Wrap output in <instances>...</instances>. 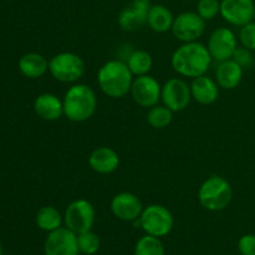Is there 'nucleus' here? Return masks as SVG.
I'll use <instances>...</instances> for the list:
<instances>
[{"instance_id": "f257e3e1", "label": "nucleus", "mask_w": 255, "mask_h": 255, "mask_svg": "<svg viewBox=\"0 0 255 255\" xmlns=\"http://www.w3.org/2000/svg\"><path fill=\"white\" fill-rule=\"evenodd\" d=\"M213 59L208 51L207 45L199 41L182 42L173 51L171 65L174 71L182 77H196L206 75L211 67Z\"/></svg>"}, {"instance_id": "f03ea898", "label": "nucleus", "mask_w": 255, "mask_h": 255, "mask_svg": "<svg viewBox=\"0 0 255 255\" xmlns=\"http://www.w3.org/2000/svg\"><path fill=\"white\" fill-rule=\"evenodd\" d=\"M134 76L126 61L109 60L97 72V84L100 90L111 99H122L131 91Z\"/></svg>"}, {"instance_id": "7ed1b4c3", "label": "nucleus", "mask_w": 255, "mask_h": 255, "mask_svg": "<svg viewBox=\"0 0 255 255\" xmlns=\"http://www.w3.org/2000/svg\"><path fill=\"white\" fill-rule=\"evenodd\" d=\"M64 116L71 122L89 121L97 109V96L86 84H72L62 99Z\"/></svg>"}, {"instance_id": "20e7f679", "label": "nucleus", "mask_w": 255, "mask_h": 255, "mask_svg": "<svg viewBox=\"0 0 255 255\" xmlns=\"http://www.w3.org/2000/svg\"><path fill=\"white\" fill-rule=\"evenodd\" d=\"M233 199V189L228 179L219 174H212L204 179L198 188V202L209 212L226 209Z\"/></svg>"}, {"instance_id": "39448f33", "label": "nucleus", "mask_w": 255, "mask_h": 255, "mask_svg": "<svg viewBox=\"0 0 255 255\" xmlns=\"http://www.w3.org/2000/svg\"><path fill=\"white\" fill-rule=\"evenodd\" d=\"M85 69L82 57L71 51L59 52L49 61V72L62 84H76L84 76Z\"/></svg>"}, {"instance_id": "423d86ee", "label": "nucleus", "mask_w": 255, "mask_h": 255, "mask_svg": "<svg viewBox=\"0 0 255 255\" xmlns=\"http://www.w3.org/2000/svg\"><path fill=\"white\" fill-rule=\"evenodd\" d=\"M139 222L144 233L157 238L168 236L174 226L173 214L162 204H149L143 208Z\"/></svg>"}, {"instance_id": "0eeeda50", "label": "nucleus", "mask_w": 255, "mask_h": 255, "mask_svg": "<svg viewBox=\"0 0 255 255\" xmlns=\"http://www.w3.org/2000/svg\"><path fill=\"white\" fill-rule=\"evenodd\" d=\"M96 212L91 202L80 198L72 201L64 212V224L76 234L91 231L95 224Z\"/></svg>"}, {"instance_id": "6e6552de", "label": "nucleus", "mask_w": 255, "mask_h": 255, "mask_svg": "<svg viewBox=\"0 0 255 255\" xmlns=\"http://www.w3.org/2000/svg\"><path fill=\"white\" fill-rule=\"evenodd\" d=\"M206 20L197 11H183L174 16L172 34L178 41H198L206 31Z\"/></svg>"}, {"instance_id": "1a4fd4ad", "label": "nucleus", "mask_w": 255, "mask_h": 255, "mask_svg": "<svg viewBox=\"0 0 255 255\" xmlns=\"http://www.w3.org/2000/svg\"><path fill=\"white\" fill-rule=\"evenodd\" d=\"M192 100L191 86L181 77H172L162 85L161 101L171 111H183Z\"/></svg>"}, {"instance_id": "9d476101", "label": "nucleus", "mask_w": 255, "mask_h": 255, "mask_svg": "<svg viewBox=\"0 0 255 255\" xmlns=\"http://www.w3.org/2000/svg\"><path fill=\"white\" fill-rule=\"evenodd\" d=\"M161 91L162 85L158 80L147 74L134 77L129 94L139 107L151 109L161 101Z\"/></svg>"}, {"instance_id": "9b49d317", "label": "nucleus", "mask_w": 255, "mask_h": 255, "mask_svg": "<svg viewBox=\"0 0 255 255\" xmlns=\"http://www.w3.org/2000/svg\"><path fill=\"white\" fill-rule=\"evenodd\" d=\"M207 47L213 61L231 60L238 49V37L229 27H218L209 36Z\"/></svg>"}, {"instance_id": "f8f14e48", "label": "nucleus", "mask_w": 255, "mask_h": 255, "mask_svg": "<svg viewBox=\"0 0 255 255\" xmlns=\"http://www.w3.org/2000/svg\"><path fill=\"white\" fill-rule=\"evenodd\" d=\"M45 255H79L77 234L66 227H60L47 234L44 243Z\"/></svg>"}, {"instance_id": "ddd939ff", "label": "nucleus", "mask_w": 255, "mask_h": 255, "mask_svg": "<svg viewBox=\"0 0 255 255\" xmlns=\"http://www.w3.org/2000/svg\"><path fill=\"white\" fill-rule=\"evenodd\" d=\"M254 0H221V16L232 26L242 27L254 20Z\"/></svg>"}, {"instance_id": "4468645a", "label": "nucleus", "mask_w": 255, "mask_h": 255, "mask_svg": "<svg viewBox=\"0 0 255 255\" xmlns=\"http://www.w3.org/2000/svg\"><path fill=\"white\" fill-rule=\"evenodd\" d=\"M151 0H132L131 5L121 10L117 17L120 27L125 31H136L147 25V16L151 9Z\"/></svg>"}, {"instance_id": "2eb2a0df", "label": "nucleus", "mask_w": 255, "mask_h": 255, "mask_svg": "<svg viewBox=\"0 0 255 255\" xmlns=\"http://www.w3.org/2000/svg\"><path fill=\"white\" fill-rule=\"evenodd\" d=\"M142 211L143 204L141 199L131 192H120L111 199V212L120 221H136L141 217Z\"/></svg>"}, {"instance_id": "dca6fc26", "label": "nucleus", "mask_w": 255, "mask_h": 255, "mask_svg": "<svg viewBox=\"0 0 255 255\" xmlns=\"http://www.w3.org/2000/svg\"><path fill=\"white\" fill-rule=\"evenodd\" d=\"M89 166L99 174H111L120 167V156L111 147H97L90 153Z\"/></svg>"}, {"instance_id": "f3484780", "label": "nucleus", "mask_w": 255, "mask_h": 255, "mask_svg": "<svg viewBox=\"0 0 255 255\" xmlns=\"http://www.w3.org/2000/svg\"><path fill=\"white\" fill-rule=\"evenodd\" d=\"M34 111L36 116L44 121H57L64 116V104L56 95L45 92L35 99Z\"/></svg>"}, {"instance_id": "a211bd4d", "label": "nucleus", "mask_w": 255, "mask_h": 255, "mask_svg": "<svg viewBox=\"0 0 255 255\" xmlns=\"http://www.w3.org/2000/svg\"><path fill=\"white\" fill-rule=\"evenodd\" d=\"M192 99L201 105H212L219 97V85L212 77L207 75L196 77L191 82Z\"/></svg>"}, {"instance_id": "6ab92c4d", "label": "nucleus", "mask_w": 255, "mask_h": 255, "mask_svg": "<svg viewBox=\"0 0 255 255\" xmlns=\"http://www.w3.org/2000/svg\"><path fill=\"white\" fill-rule=\"evenodd\" d=\"M244 69L233 59L219 62L216 70V81L223 90H234L243 80Z\"/></svg>"}, {"instance_id": "aec40b11", "label": "nucleus", "mask_w": 255, "mask_h": 255, "mask_svg": "<svg viewBox=\"0 0 255 255\" xmlns=\"http://www.w3.org/2000/svg\"><path fill=\"white\" fill-rule=\"evenodd\" d=\"M17 67L21 75L27 79L35 80L42 77L49 71V61L39 52H27L19 59Z\"/></svg>"}, {"instance_id": "412c9836", "label": "nucleus", "mask_w": 255, "mask_h": 255, "mask_svg": "<svg viewBox=\"0 0 255 255\" xmlns=\"http://www.w3.org/2000/svg\"><path fill=\"white\" fill-rule=\"evenodd\" d=\"M174 15L171 10L162 4L152 5L147 16V25L152 31L157 34H163L169 31L173 25Z\"/></svg>"}, {"instance_id": "4be33fe9", "label": "nucleus", "mask_w": 255, "mask_h": 255, "mask_svg": "<svg viewBox=\"0 0 255 255\" xmlns=\"http://www.w3.org/2000/svg\"><path fill=\"white\" fill-rule=\"evenodd\" d=\"M35 222L41 231L50 233V232L56 231L62 226L64 216L55 207L44 206L37 211L36 216H35Z\"/></svg>"}, {"instance_id": "5701e85b", "label": "nucleus", "mask_w": 255, "mask_h": 255, "mask_svg": "<svg viewBox=\"0 0 255 255\" xmlns=\"http://www.w3.org/2000/svg\"><path fill=\"white\" fill-rule=\"evenodd\" d=\"M126 64L134 77L149 74L153 67V59L151 54L144 50H133L126 59Z\"/></svg>"}, {"instance_id": "b1692460", "label": "nucleus", "mask_w": 255, "mask_h": 255, "mask_svg": "<svg viewBox=\"0 0 255 255\" xmlns=\"http://www.w3.org/2000/svg\"><path fill=\"white\" fill-rule=\"evenodd\" d=\"M173 111L166 107L164 105H156V106L151 107L147 114V122L152 128L162 129L166 128L171 125L172 120H173Z\"/></svg>"}, {"instance_id": "393cba45", "label": "nucleus", "mask_w": 255, "mask_h": 255, "mask_svg": "<svg viewBox=\"0 0 255 255\" xmlns=\"http://www.w3.org/2000/svg\"><path fill=\"white\" fill-rule=\"evenodd\" d=\"M134 255H164V246L161 238L153 236H143L134 246Z\"/></svg>"}, {"instance_id": "a878e982", "label": "nucleus", "mask_w": 255, "mask_h": 255, "mask_svg": "<svg viewBox=\"0 0 255 255\" xmlns=\"http://www.w3.org/2000/svg\"><path fill=\"white\" fill-rule=\"evenodd\" d=\"M77 244H79L80 253L94 255L99 252L101 242H100V237L95 232L87 231L81 234H77Z\"/></svg>"}, {"instance_id": "bb28decb", "label": "nucleus", "mask_w": 255, "mask_h": 255, "mask_svg": "<svg viewBox=\"0 0 255 255\" xmlns=\"http://www.w3.org/2000/svg\"><path fill=\"white\" fill-rule=\"evenodd\" d=\"M196 11L206 21L213 20L221 15V0H198Z\"/></svg>"}, {"instance_id": "cd10ccee", "label": "nucleus", "mask_w": 255, "mask_h": 255, "mask_svg": "<svg viewBox=\"0 0 255 255\" xmlns=\"http://www.w3.org/2000/svg\"><path fill=\"white\" fill-rule=\"evenodd\" d=\"M238 40L241 45L246 49L255 51V21L248 22V24L243 25L239 30Z\"/></svg>"}, {"instance_id": "c85d7f7f", "label": "nucleus", "mask_w": 255, "mask_h": 255, "mask_svg": "<svg viewBox=\"0 0 255 255\" xmlns=\"http://www.w3.org/2000/svg\"><path fill=\"white\" fill-rule=\"evenodd\" d=\"M232 59L237 62V64L241 65L243 69H249V67L253 66L254 64V56H253V51L251 50L246 49V47H238L234 52L233 57Z\"/></svg>"}, {"instance_id": "c756f323", "label": "nucleus", "mask_w": 255, "mask_h": 255, "mask_svg": "<svg viewBox=\"0 0 255 255\" xmlns=\"http://www.w3.org/2000/svg\"><path fill=\"white\" fill-rule=\"evenodd\" d=\"M238 251L242 255H255V234H246L238 241Z\"/></svg>"}, {"instance_id": "7c9ffc66", "label": "nucleus", "mask_w": 255, "mask_h": 255, "mask_svg": "<svg viewBox=\"0 0 255 255\" xmlns=\"http://www.w3.org/2000/svg\"><path fill=\"white\" fill-rule=\"evenodd\" d=\"M0 255H2V247H1V243H0Z\"/></svg>"}, {"instance_id": "2f4dec72", "label": "nucleus", "mask_w": 255, "mask_h": 255, "mask_svg": "<svg viewBox=\"0 0 255 255\" xmlns=\"http://www.w3.org/2000/svg\"><path fill=\"white\" fill-rule=\"evenodd\" d=\"M254 21H255V12H254Z\"/></svg>"}, {"instance_id": "473e14b6", "label": "nucleus", "mask_w": 255, "mask_h": 255, "mask_svg": "<svg viewBox=\"0 0 255 255\" xmlns=\"http://www.w3.org/2000/svg\"><path fill=\"white\" fill-rule=\"evenodd\" d=\"M254 202H255V196H254Z\"/></svg>"}]
</instances>
